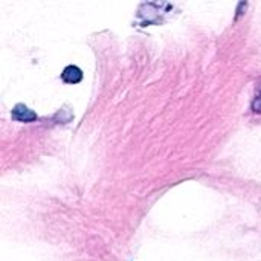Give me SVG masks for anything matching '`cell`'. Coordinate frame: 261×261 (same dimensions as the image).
I'll list each match as a JSON object with an SVG mask.
<instances>
[{
	"label": "cell",
	"instance_id": "1",
	"mask_svg": "<svg viewBox=\"0 0 261 261\" xmlns=\"http://www.w3.org/2000/svg\"><path fill=\"white\" fill-rule=\"evenodd\" d=\"M12 119L18 121V122H32V121H37L38 116L35 112L28 109L24 104H17L12 109Z\"/></svg>",
	"mask_w": 261,
	"mask_h": 261
},
{
	"label": "cell",
	"instance_id": "2",
	"mask_svg": "<svg viewBox=\"0 0 261 261\" xmlns=\"http://www.w3.org/2000/svg\"><path fill=\"white\" fill-rule=\"evenodd\" d=\"M61 80L67 84H76L83 80V72L76 66H67L61 73Z\"/></svg>",
	"mask_w": 261,
	"mask_h": 261
},
{
	"label": "cell",
	"instance_id": "3",
	"mask_svg": "<svg viewBox=\"0 0 261 261\" xmlns=\"http://www.w3.org/2000/svg\"><path fill=\"white\" fill-rule=\"evenodd\" d=\"M252 110H254L255 113H261V93L254 99V102H252Z\"/></svg>",
	"mask_w": 261,
	"mask_h": 261
}]
</instances>
